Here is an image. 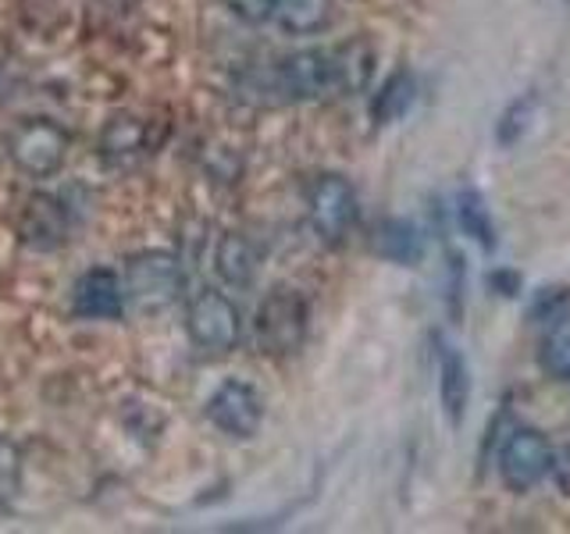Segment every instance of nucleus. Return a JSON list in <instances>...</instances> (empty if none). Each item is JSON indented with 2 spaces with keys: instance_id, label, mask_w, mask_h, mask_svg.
<instances>
[{
  "instance_id": "nucleus-1",
  "label": "nucleus",
  "mask_w": 570,
  "mask_h": 534,
  "mask_svg": "<svg viewBox=\"0 0 570 534\" xmlns=\"http://www.w3.org/2000/svg\"><path fill=\"white\" fill-rule=\"evenodd\" d=\"M307 325H311V307L303 293L296 289H275L261 299V307L254 314V343L264 356L282 360L293 356L307 343Z\"/></svg>"
},
{
  "instance_id": "nucleus-7",
  "label": "nucleus",
  "mask_w": 570,
  "mask_h": 534,
  "mask_svg": "<svg viewBox=\"0 0 570 534\" xmlns=\"http://www.w3.org/2000/svg\"><path fill=\"white\" fill-rule=\"evenodd\" d=\"M552 467V442L534 427H517L499 449V477L517 495L542 485Z\"/></svg>"
},
{
  "instance_id": "nucleus-9",
  "label": "nucleus",
  "mask_w": 570,
  "mask_h": 534,
  "mask_svg": "<svg viewBox=\"0 0 570 534\" xmlns=\"http://www.w3.org/2000/svg\"><path fill=\"white\" fill-rule=\"evenodd\" d=\"M14 231L36 254H53L68 243V204L53 192H29L18 207Z\"/></svg>"
},
{
  "instance_id": "nucleus-11",
  "label": "nucleus",
  "mask_w": 570,
  "mask_h": 534,
  "mask_svg": "<svg viewBox=\"0 0 570 534\" xmlns=\"http://www.w3.org/2000/svg\"><path fill=\"white\" fill-rule=\"evenodd\" d=\"M154 150L150 121L139 115H111L104 121V129L97 136V154L107 168H129L139 157H147Z\"/></svg>"
},
{
  "instance_id": "nucleus-17",
  "label": "nucleus",
  "mask_w": 570,
  "mask_h": 534,
  "mask_svg": "<svg viewBox=\"0 0 570 534\" xmlns=\"http://www.w3.org/2000/svg\"><path fill=\"white\" fill-rule=\"evenodd\" d=\"M332 11L335 0H278L275 22L293 36H311L332 22Z\"/></svg>"
},
{
  "instance_id": "nucleus-19",
  "label": "nucleus",
  "mask_w": 570,
  "mask_h": 534,
  "mask_svg": "<svg viewBox=\"0 0 570 534\" xmlns=\"http://www.w3.org/2000/svg\"><path fill=\"white\" fill-rule=\"evenodd\" d=\"M456 218H460V228L468 231L471 239H478L485 249L495 246V225H492V214H489L485 200H481V192L463 189L456 196Z\"/></svg>"
},
{
  "instance_id": "nucleus-14",
  "label": "nucleus",
  "mask_w": 570,
  "mask_h": 534,
  "mask_svg": "<svg viewBox=\"0 0 570 534\" xmlns=\"http://www.w3.org/2000/svg\"><path fill=\"white\" fill-rule=\"evenodd\" d=\"M332 68H335V93L353 97L367 89L374 76V50L367 40H350L332 47Z\"/></svg>"
},
{
  "instance_id": "nucleus-13",
  "label": "nucleus",
  "mask_w": 570,
  "mask_h": 534,
  "mask_svg": "<svg viewBox=\"0 0 570 534\" xmlns=\"http://www.w3.org/2000/svg\"><path fill=\"white\" fill-rule=\"evenodd\" d=\"M439 399L450 424H460L471 403V367L463 360V353L453 346H445L439 360Z\"/></svg>"
},
{
  "instance_id": "nucleus-3",
  "label": "nucleus",
  "mask_w": 570,
  "mask_h": 534,
  "mask_svg": "<svg viewBox=\"0 0 570 534\" xmlns=\"http://www.w3.org/2000/svg\"><path fill=\"white\" fill-rule=\"evenodd\" d=\"M71 136L53 118H22L8 136L11 165L29 178H50L65 168Z\"/></svg>"
},
{
  "instance_id": "nucleus-4",
  "label": "nucleus",
  "mask_w": 570,
  "mask_h": 534,
  "mask_svg": "<svg viewBox=\"0 0 570 534\" xmlns=\"http://www.w3.org/2000/svg\"><path fill=\"white\" fill-rule=\"evenodd\" d=\"M186 332L189 343L207 356H225L239 346L243 338V314L225 293L200 289L186 307Z\"/></svg>"
},
{
  "instance_id": "nucleus-8",
  "label": "nucleus",
  "mask_w": 570,
  "mask_h": 534,
  "mask_svg": "<svg viewBox=\"0 0 570 534\" xmlns=\"http://www.w3.org/2000/svg\"><path fill=\"white\" fill-rule=\"evenodd\" d=\"M207 421L228 438H239V442L254 438L261 432V424H264L261 392L249 382H239V378L222 382L207 399Z\"/></svg>"
},
{
  "instance_id": "nucleus-23",
  "label": "nucleus",
  "mask_w": 570,
  "mask_h": 534,
  "mask_svg": "<svg viewBox=\"0 0 570 534\" xmlns=\"http://www.w3.org/2000/svg\"><path fill=\"white\" fill-rule=\"evenodd\" d=\"M139 8V0H89V11H94L100 22H121Z\"/></svg>"
},
{
  "instance_id": "nucleus-22",
  "label": "nucleus",
  "mask_w": 570,
  "mask_h": 534,
  "mask_svg": "<svg viewBox=\"0 0 570 534\" xmlns=\"http://www.w3.org/2000/svg\"><path fill=\"white\" fill-rule=\"evenodd\" d=\"M278 0H225V8L239 18L243 26H264L275 18Z\"/></svg>"
},
{
  "instance_id": "nucleus-10",
  "label": "nucleus",
  "mask_w": 570,
  "mask_h": 534,
  "mask_svg": "<svg viewBox=\"0 0 570 534\" xmlns=\"http://www.w3.org/2000/svg\"><path fill=\"white\" fill-rule=\"evenodd\" d=\"M125 307V285L111 267H89L71 285V314L82 320H118Z\"/></svg>"
},
{
  "instance_id": "nucleus-21",
  "label": "nucleus",
  "mask_w": 570,
  "mask_h": 534,
  "mask_svg": "<svg viewBox=\"0 0 570 534\" xmlns=\"http://www.w3.org/2000/svg\"><path fill=\"white\" fill-rule=\"evenodd\" d=\"M531 107H534V97H521L503 111V118H499V142H503V147H513V142L528 132Z\"/></svg>"
},
{
  "instance_id": "nucleus-12",
  "label": "nucleus",
  "mask_w": 570,
  "mask_h": 534,
  "mask_svg": "<svg viewBox=\"0 0 570 534\" xmlns=\"http://www.w3.org/2000/svg\"><path fill=\"white\" fill-rule=\"evenodd\" d=\"M257 267H261V254L243 231H225V236L218 239V246H214V271H218V278L225 285H232V289H246V285H254Z\"/></svg>"
},
{
  "instance_id": "nucleus-6",
  "label": "nucleus",
  "mask_w": 570,
  "mask_h": 534,
  "mask_svg": "<svg viewBox=\"0 0 570 534\" xmlns=\"http://www.w3.org/2000/svg\"><path fill=\"white\" fill-rule=\"evenodd\" d=\"M272 93H282V100H321L335 93V68L332 50L307 47L293 50L272 68Z\"/></svg>"
},
{
  "instance_id": "nucleus-16",
  "label": "nucleus",
  "mask_w": 570,
  "mask_h": 534,
  "mask_svg": "<svg viewBox=\"0 0 570 534\" xmlns=\"http://www.w3.org/2000/svg\"><path fill=\"white\" fill-rule=\"evenodd\" d=\"M414 100H417V79L410 76L406 68L392 71V76L385 79V86L371 100V118H374V125L400 121L410 111V107H414Z\"/></svg>"
},
{
  "instance_id": "nucleus-5",
  "label": "nucleus",
  "mask_w": 570,
  "mask_h": 534,
  "mask_svg": "<svg viewBox=\"0 0 570 534\" xmlns=\"http://www.w3.org/2000/svg\"><path fill=\"white\" fill-rule=\"evenodd\" d=\"M356 214H361V204H356V189L350 178L325 171L307 186V218L314 236L325 246H343L350 239Z\"/></svg>"
},
{
  "instance_id": "nucleus-18",
  "label": "nucleus",
  "mask_w": 570,
  "mask_h": 534,
  "mask_svg": "<svg viewBox=\"0 0 570 534\" xmlns=\"http://www.w3.org/2000/svg\"><path fill=\"white\" fill-rule=\"evenodd\" d=\"M539 364L552 382L570 385V314L549 320V328L539 343Z\"/></svg>"
},
{
  "instance_id": "nucleus-20",
  "label": "nucleus",
  "mask_w": 570,
  "mask_h": 534,
  "mask_svg": "<svg viewBox=\"0 0 570 534\" xmlns=\"http://www.w3.org/2000/svg\"><path fill=\"white\" fill-rule=\"evenodd\" d=\"M18 488H22V449L0 435V510L18 495Z\"/></svg>"
},
{
  "instance_id": "nucleus-15",
  "label": "nucleus",
  "mask_w": 570,
  "mask_h": 534,
  "mask_svg": "<svg viewBox=\"0 0 570 534\" xmlns=\"http://www.w3.org/2000/svg\"><path fill=\"white\" fill-rule=\"evenodd\" d=\"M374 254L392 260V264H417L424 254V239H421V228L406 218H385L379 228H374Z\"/></svg>"
},
{
  "instance_id": "nucleus-24",
  "label": "nucleus",
  "mask_w": 570,
  "mask_h": 534,
  "mask_svg": "<svg viewBox=\"0 0 570 534\" xmlns=\"http://www.w3.org/2000/svg\"><path fill=\"white\" fill-rule=\"evenodd\" d=\"M549 477H552V485L560 488V495L570 498V445H552V467H549Z\"/></svg>"
},
{
  "instance_id": "nucleus-2",
  "label": "nucleus",
  "mask_w": 570,
  "mask_h": 534,
  "mask_svg": "<svg viewBox=\"0 0 570 534\" xmlns=\"http://www.w3.org/2000/svg\"><path fill=\"white\" fill-rule=\"evenodd\" d=\"M183 260L168 249H142L125 264V303H132L142 314L168 310L171 303L183 296Z\"/></svg>"
}]
</instances>
